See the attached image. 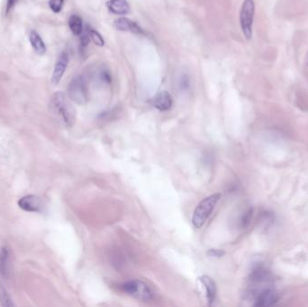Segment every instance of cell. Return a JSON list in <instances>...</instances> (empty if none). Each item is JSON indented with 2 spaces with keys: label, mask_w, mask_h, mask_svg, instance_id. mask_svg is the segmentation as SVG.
Returning a JSON list of instances; mask_svg holds the SVG:
<instances>
[{
  "label": "cell",
  "mask_w": 308,
  "mask_h": 307,
  "mask_svg": "<svg viewBox=\"0 0 308 307\" xmlns=\"http://www.w3.org/2000/svg\"><path fill=\"white\" fill-rule=\"evenodd\" d=\"M72 100L63 92H56L50 100V111L61 126L70 128L76 121V110Z\"/></svg>",
  "instance_id": "cell-1"
},
{
  "label": "cell",
  "mask_w": 308,
  "mask_h": 307,
  "mask_svg": "<svg viewBox=\"0 0 308 307\" xmlns=\"http://www.w3.org/2000/svg\"><path fill=\"white\" fill-rule=\"evenodd\" d=\"M221 198L220 194H211L209 196L203 199L200 203L197 204L194 211L192 217L193 226L196 228H201L205 224L208 217L213 212L216 204Z\"/></svg>",
  "instance_id": "cell-2"
},
{
  "label": "cell",
  "mask_w": 308,
  "mask_h": 307,
  "mask_svg": "<svg viewBox=\"0 0 308 307\" xmlns=\"http://www.w3.org/2000/svg\"><path fill=\"white\" fill-rule=\"evenodd\" d=\"M69 98L78 104H85L90 100V90L88 82L83 76L73 78L68 86Z\"/></svg>",
  "instance_id": "cell-3"
},
{
  "label": "cell",
  "mask_w": 308,
  "mask_h": 307,
  "mask_svg": "<svg viewBox=\"0 0 308 307\" xmlns=\"http://www.w3.org/2000/svg\"><path fill=\"white\" fill-rule=\"evenodd\" d=\"M255 4L253 0H244L240 11V26L247 40L252 37V26L254 20Z\"/></svg>",
  "instance_id": "cell-4"
},
{
  "label": "cell",
  "mask_w": 308,
  "mask_h": 307,
  "mask_svg": "<svg viewBox=\"0 0 308 307\" xmlns=\"http://www.w3.org/2000/svg\"><path fill=\"white\" fill-rule=\"evenodd\" d=\"M121 288L127 294L143 301H150L153 298L152 289L140 280H129L122 284Z\"/></svg>",
  "instance_id": "cell-5"
},
{
  "label": "cell",
  "mask_w": 308,
  "mask_h": 307,
  "mask_svg": "<svg viewBox=\"0 0 308 307\" xmlns=\"http://www.w3.org/2000/svg\"><path fill=\"white\" fill-rule=\"evenodd\" d=\"M70 62V56L66 52H63L59 55L57 62L54 66V72L52 76V83L54 85H58L62 80L64 73L67 70L68 65Z\"/></svg>",
  "instance_id": "cell-6"
},
{
  "label": "cell",
  "mask_w": 308,
  "mask_h": 307,
  "mask_svg": "<svg viewBox=\"0 0 308 307\" xmlns=\"http://www.w3.org/2000/svg\"><path fill=\"white\" fill-rule=\"evenodd\" d=\"M19 208L27 211V212H38L42 211L44 208L43 201L40 198L35 194H28L26 196H23L22 198L18 201Z\"/></svg>",
  "instance_id": "cell-7"
},
{
  "label": "cell",
  "mask_w": 308,
  "mask_h": 307,
  "mask_svg": "<svg viewBox=\"0 0 308 307\" xmlns=\"http://www.w3.org/2000/svg\"><path fill=\"white\" fill-rule=\"evenodd\" d=\"M114 26L116 30L121 32H129L137 34H143V30L139 26L136 22H134L127 18H119L114 22Z\"/></svg>",
  "instance_id": "cell-8"
},
{
  "label": "cell",
  "mask_w": 308,
  "mask_h": 307,
  "mask_svg": "<svg viewBox=\"0 0 308 307\" xmlns=\"http://www.w3.org/2000/svg\"><path fill=\"white\" fill-rule=\"evenodd\" d=\"M277 301V294L272 288L260 291L255 298V306H269Z\"/></svg>",
  "instance_id": "cell-9"
},
{
  "label": "cell",
  "mask_w": 308,
  "mask_h": 307,
  "mask_svg": "<svg viewBox=\"0 0 308 307\" xmlns=\"http://www.w3.org/2000/svg\"><path fill=\"white\" fill-rule=\"evenodd\" d=\"M152 104L160 111H168L172 108L173 100L168 91H161L152 100Z\"/></svg>",
  "instance_id": "cell-10"
},
{
  "label": "cell",
  "mask_w": 308,
  "mask_h": 307,
  "mask_svg": "<svg viewBox=\"0 0 308 307\" xmlns=\"http://www.w3.org/2000/svg\"><path fill=\"white\" fill-rule=\"evenodd\" d=\"M107 10L117 16L129 14L130 5L126 0H108L107 2Z\"/></svg>",
  "instance_id": "cell-11"
},
{
  "label": "cell",
  "mask_w": 308,
  "mask_h": 307,
  "mask_svg": "<svg viewBox=\"0 0 308 307\" xmlns=\"http://www.w3.org/2000/svg\"><path fill=\"white\" fill-rule=\"evenodd\" d=\"M10 274V250L8 246L0 248V275L9 278Z\"/></svg>",
  "instance_id": "cell-12"
},
{
  "label": "cell",
  "mask_w": 308,
  "mask_h": 307,
  "mask_svg": "<svg viewBox=\"0 0 308 307\" xmlns=\"http://www.w3.org/2000/svg\"><path fill=\"white\" fill-rule=\"evenodd\" d=\"M199 280L202 284L205 286L206 291V298L211 306L214 302L215 296H216V284L214 280H212L208 276H202L199 278Z\"/></svg>",
  "instance_id": "cell-13"
},
{
  "label": "cell",
  "mask_w": 308,
  "mask_h": 307,
  "mask_svg": "<svg viewBox=\"0 0 308 307\" xmlns=\"http://www.w3.org/2000/svg\"><path fill=\"white\" fill-rule=\"evenodd\" d=\"M29 40L31 42L33 49L35 50L37 54H45L46 52V46H45V44L43 41V39L38 34V32H36V31H32L30 32V36H29Z\"/></svg>",
  "instance_id": "cell-14"
},
{
  "label": "cell",
  "mask_w": 308,
  "mask_h": 307,
  "mask_svg": "<svg viewBox=\"0 0 308 307\" xmlns=\"http://www.w3.org/2000/svg\"><path fill=\"white\" fill-rule=\"evenodd\" d=\"M69 28L71 29L72 34L74 36H81L84 28H83V21L80 16L78 14H72L69 18Z\"/></svg>",
  "instance_id": "cell-15"
},
{
  "label": "cell",
  "mask_w": 308,
  "mask_h": 307,
  "mask_svg": "<svg viewBox=\"0 0 308 307\" xmlns=\"http://www.w3.org/2000/svg\"><path fill=\"white\" fill-rule=\"evenodd\" d=\"M90 28L89 26L83 30V32L81 34V39H80V52H81V54L83 56L87 52V49H88V46L90 44Z\"/></svg>",
  "instance_id": "cell-16"
},
{
  "label": "cell",
  "mask_w": 308,
  "mask_h": 307,
  "mask_svg": "<svg viewBox=\"0 0 308 307\" xmlns=\"http://www.w3.org/2000/svg\"><path fill=\"white\" fill-rule=\"evenodd\" d=\"M0 302L3 306H14V302H12L8 291L2 286H0Z\"/></svg>",
  "instance_id": "cell-17"
},
{
  "label": "cell",
  "mask_w": 308,
  "mask_h": 307,
  "mask_svg": "<svg viewBox=\"0 0 308 307\" xmlns=\"http://www.w3.org/2000/svg\"><path fill=\"white\" fill-rule=\"evenodd\" d=\"M90 39L92 40V42H94L96 46H105V40H104L102 36L98 31H96V30L92 29V28H90Z\"/></svg>",
  "instance_id": "cell-18"
},
{
  "label": "cell",
  "mask_w": 308,
  "mask_h": 307,
  "mask_svg": "<svg viewBox=\"0 0 308 307\" xmlns=\"http://www.w3.org/2000/svg\"><path fill=\"white\" fill-rule=\"evenodd\" d=\"M99 78L104 84H110L112 82L111 75L107 68H101L99 72Z\"/></svg>",
  "instance_id": "cell-19"
},
{
  "label": "cell",
  "mask_w": 308,
  "mask_h": 307,
  "mask_svg": "<svg viewBox=\"0 0 308 307\" xmlns=\"http://www.w3.org/2000/svg\"><path fill=\"white\" fill-rule=\"evenodd\" d=\"M64 0H50L49 6L54 13H60L63 10Z\"/></svg>",
  "instance_id": "cell-20"
},
{
  "label": "cell",
  "mask_w": 308,
  "mask_h": 307,
  "mask_svg": "<svg viewBox=\"0 0 308 307\" xmlns=\"http://www.w3.org/2000/svg\"><path fill=\"white\" fill-rule=\"evenodd\" d=\"M189 78L188 75H182L179 80V86L182 90H187L189 88Z\"/></svg>",
  "instance_id": "cell-21"
},
{
  "label": "cell",
  "mask_w": 308,
  "mask_h": 307,
  "mask_svg": "<svg viewBox=\"0 0 308 307\" xmlns=\"http://www.w3.org/2000/svg\"><path fill=\"white\" fill-rule=\"evenodd\" d=\"M207 254L209 255L210 257L220 258L224 255V252H223L222 250L211 248V250H209L207 252Z\"/></svg>",
  "instance_id": "cell-22"
},
{
  "label": "cell",
  "mask_w": 308,
  "mask_h": 307,
  "mask_svg": "<svg viewBox=\"0 0 308 307\" xmlns=\"http://www.w3.org/2000/svg\"><path fill=\"white\" fill-rule=\"evenodd\" d=\"M18 2V0H7V13H9V11L13 8Z\"/></svg>",
  "instance_id": "cell-23"
}]
</instances>
